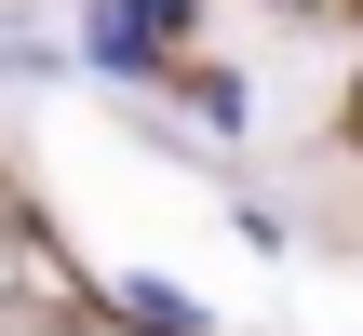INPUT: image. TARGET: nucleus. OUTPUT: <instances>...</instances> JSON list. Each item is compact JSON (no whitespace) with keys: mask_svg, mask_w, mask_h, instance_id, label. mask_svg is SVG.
Segmentation results:
<instances>
[{"mask_svg":"<svg viewBox=\"0 0 363 336\" xmlns=\"http://www.w3.org/2000/svg\"><path fill=\"white\" fill-rule=\"evenodd\" d=\"M189 27H202V0H81L67 54H81V81H108V94H148V81H175Z\"/></svg>","mask_w":363,"mask_h":336,"instance_id":"obj_1","label":"nucleus"},{"mask_svg":"<svg viewBox=\"0 0 363 336\" xmlns=\"http://www.w3.org/2000/svg\"><path fill=\"white\" fill-rule=\"evenodd\" d=\"M108 310L135 336H216V310H202L189 283H162V269H108Z\"/></svg>","mask_w":363,"mask_h":336,"instance_id":"obj_2","label":"nucleus"},{"mask_svg":"<svg viewBox=\"0 0 363 336\" xmlns=\"http://www.w3.org/2000/svg\"><path fill=\"white\" fill-rule=\"evenodd\" d=\"M175 94H189V121L229 148V135H256V81L242 67H175Z\"/></svg>","mask_w":363,"mask_h":336,"instance_id":"obj_3","label":"nucleus"},{"mask_svg":"<svg viewBox=\"0 0 363 336\" xmlns=\"http://www.w3.org/2000/svg\"><path fill=\"white\" fill-rule=\"evenodd\" d=\"M27 81H81V54L40 40V27H0V94H27Z\"/></svg>","mask_w":363,"mask_h":336,"instance_id":"obj_4","label":"nucleus"}]
</instances>
